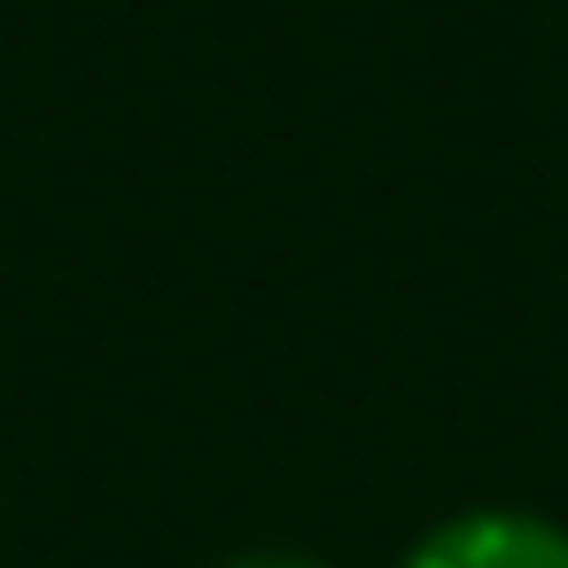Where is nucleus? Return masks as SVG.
<instances>
[{
  "label": "nucleus",
  "mask_w": 568,
  "mask_h": 568,
  "mask_svg": "<svg viewBox=\"0 0 568 568\" xmlns=\"http://www.w3.org/2000/svg\"><path fill=\"white\" fill-rule=\"evenodd\" d=\"M405 568H568V529L537 514H459L420 537Z\"/></svg>",
  "instance_id": "obj_1"
},
{
  "label": "nucleus",
  "mask_w": 568,
  "mask_h": 568,
  "mask_svg": "<svg viewBox=\"0 0 568 568\" xmlns=\"http://www.w3.org/2000/svg\"><path fill=\"white\" fill-rule=\"evenodd\" d=\"M226 568H320V560H304V552H242Z\"/></svg>",
  "instance_id": "obj_2"
}]
</instances>
